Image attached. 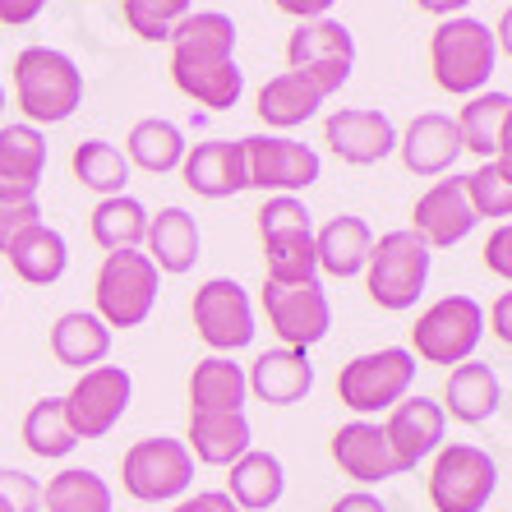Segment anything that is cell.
Masks as SVG:
<instances>
[{
    "label": "cell",
    "instance_id": "obj_1",
    "mask_svg": "<svg viewBox=\"0 0 512 512\" xmlns=\"http://www.w3.org/2000/svg\"><path fill=\"white\" fill-rule=\"evenodd\" d=\"M236 19L222 10H190L171 33V79L208 111H231L245 93L236 65Z\"/></svg>",
    "mask_w": 512,
    "mask_h": 512
},
{
    "label": "cell",
    "instance_id": "obj_2",
    "mask_svg": "<svg viewBox=\"0 0 512 512\" xmlns=\"http://www.w3.org/2000/svg\"><path fill=\"white\" fill-rule=\"evenodd\" d=\"M14 102L28 125H65L84 107V70L56 47H28L14 56Z\"/></svg>",
    "mask_w": 512,
    "mask_h": 512
},
{
    "label": "cell",
    "instance_id": "obj_3",
    "mask_svg": "<svg viewBox=\"0 0 512 512\" xmlns=\"http://www.w3.org/2000/svg\"><path fill=\"white\" fill-rule=\"evenodd\" d=\"M429 70L434 84L453 97H476L489 88V74L499 70V42L485 19L453 14L429 37Z\"/></svg>",
    "mask_w": 512,
    "mask_h": 512
},
{
    "label": "cell",
    "instance_id": "obj_4",
    "mask_svg": "<svg viewBox=\"0 0 512 512\" xmlns=\"http://www.w3.org/2000/svg\"><path fill=\"white\" fill-rule=\"evenodd\" d=\"M429 268H434V250L411 227H397L374 240L370 263H365L360 277H365V291H370V300L379 310L406 314L416 310V300L425 296Z\"/></svg>",
    "mask_w": 512,
    "mask_h": 512
},
{
    "label": "cell",
    "instance_id": "obj_5",
    "mask_svg": "<svg viewBox=\"0 0 512 512\" xmlns=\"http://www.w3.org/2000/svg\"><path fill=\"white\" fill-rule=\"evenodd\" d=\"M157 291H162V273L143 250L107 254L93 282V314L107 328H143L157 310Z\"/></svg>",
    "mask_w": 512,
    "mask_h": 512
},
{
    "label": "cell",
    "instance_id": "obj_6",
    "mask_svg": "<svg viewBox=\"0 0 512 512\" xmlns=\"http://www.w3.org/2000/svg\"><path fill=\"white\" fill-rule=\"evenodd\" d=\"M416 370L420 365L406 346H379V351H365V356L346 360L342 374H337V397H342V406H351L360 420L383 416V411H393L402 397H411Z\"/></svg>",
    "mask_w": 512,
    "mask_h": 512
},
{
    "label": "cell",
    "instance_id": "obj_7",
    "mask_svg": "<svg viewBox=\"0 0 512 512\" xmlns=\"http://www.w3.org/2000/svg\"><path fill=\"white\" fill-rule=\"evenodd\" d=\"M480 342H485V305L471 296H443L434 300L411 328V356L425 365H466L476 360Z\"/></svg>",
    "mask_w": 512,
    "mask_h": 512
},
{
    "label": "cell",
    "instance_id": "obj_8",
    "mask_svg": "<svg viewBox=\"0 0 512 512\" xmlns=\"http://www.w3.org/2000/svg\"><path fill=\"white\" fill-rule=\"evenodd\" d=\"M120 489L139 503H180L194 489L190 448L167 434L130 443L120 457Z\"/></svg>",
    "mask_w": 512,
    "mask_h": 512
},
{
    "label": "cell",
    "instance_id": "obj_9",
    "mask_svg": "<svg viewBox=\"0 0 512 512\" xmlns=\"http://www.w3.org/2000/svg\"><path fill=\"white\" fill-rule=\"evenodd\" d=\"M499 489V462L476 443H443L429 466L434 512H485Z\"/></svg>",
    "mask_w": 512,
    "mask_h": 512
},
{
    "label": "cell",
    "instance_id": "obj_10",
    "mask_svg": "<svg viewBox=\"0 0 512 512\" xmlns=\"http://www.w3.org/2000/svg\"><path fill=\"white\" fill-rule=\"evenodd\" d=\"M286 65L323 97H333L356 70V37L342 19H305L286 37Z\"/></svg>",
    "mask_w": 512,
    "mask_h": 512
},
{
    "label": "cell",
    "instance_id": "obj_11",
    "mask_svg": "<svg viewBox=\"0 0 512 512\" xmlns=\"http://www.w3.org/2000/svg\"><path fill=\"white\" fill-rule=\"evenodd\" d=\"M263 314L282 346L310 351L333 328V305L319 277L310 282H263Z\"/></svg>",
    "mask_w": 512,
    "mask_h": 512
},
{
    "label": "cell",
    "instance_id": "obj_12",
    "mask_svg": "<svg viewBox=\"0 0 512 512\" xmlns=\"http://www.w3.org/2000/svg\"><path fill=\"white\" fill-rule=\"evenodd\" d=\"M240 148H245V176L263 194H300L323 176V157L291 134H250L240 139Z\"/></svg>",
    "mask_w": 512,
    "mask_h": 512
},
{
    "label": "cell",
    "instance_id": "obj_13",
    "mask_svg": "<svg viewBox=\"0 0 512 512\" xmlns=\"http://www.w3.org/2000/svg\"><path fill=\"white\" fill-rule=\"evenodd\" d=\"M194 333L213 346V356H231V351H245L254 342V305L250 291L236 282V277H208V282L194 291Z\"/></svg>",
    "mask_w": 512,
    "mask_h": 512
},
{
    "label": "cell",
    "instance_id": "obj_14",
    "mask_svg": "<svg viewBox=\"0 0 512 512\" xmlns=\"http://www.w3.org/2000/svg\"><path fill=\"white\" fill-rule=\"evenodd\" d=\"M134 402V379L120 365H93L79 374L70 393H65V416H70L79 443L88 439H107L111 429L125 420Z\"/></svg>",
    "mask_w": 512,
    "mask_h": 512
},
{
    "label": "cell",
    "instance_id": "obj_15",
    "mask_svg": "<svg viewBox=\"0 0 512 512\" xmlns=\"http://www.w3.org/2000/svg\"><path fill=\"white\" fill-rule=\"evenodd\" d=\"M323 143L346 167H374L397 153V125L379 107H337L323 120Z\"/></svg>",
    "mask_w": 512,
    "mask_h": 512
},
{
    "label": "cell",
    "instance_id": "obj_16",
    "mask_svg": "<svg viewBox=\"0 0 512 512\" xmlns=\"http://www.w3.org/2000/svg\"><path fill=\"white\" fill-rule=\"evenodd\" d=\"M476 227H480V217L471 208V199H466V176L434 180L416 199V208H411V231L425 240L429 250H453Z\"/></svg>",
    "mask_w": 512,
    "mask_h": 512
},
{
    "label": "cell",
    "instance_id": "obj_17",
    "mask_svg": "<svg viewBox=\"0 0 512 512\" xmlns=\"http://www.w3.org/2000/svg\"><path fill=\"white\" fill-rule=\"evenodd\" d=\"M443 434H448V416L434 397H402V402L388 411L383 420V439L393 448V462L397 471H416L420 462L443 448Z\"/></svg>",
    "mask_w": 512,
    "mask_h": 512
},
{
    "label": "cell",
    "instance_id": "obj_18",
    "mask_svg": "<svg viewBox=\"0 0 512 512\" xmlns=\"http://www.w3.org/2000/svg\"><path fill=\"white\" fill-rule=\"evenodd\" d=\"M180 180H185L199 199H231V194L250 190L240 139H203V143H194V148H185Z\"/></svg>",
    "mask_w": 512,
    "mask_h": 512
},
{
    "label": "cell",
    "instance_id": "obj_19",
    "mask_svg": "<svg viewBox=\"0 0 512 512\" xmlns=\"http://www.w3.org/2000/svg\"><path fill=\"white\" fill-rule=\"evenodd\" d=\"M397 153L411 176H448L462 157V134L457 120L443 111H420L402 134H397Z\"/></svg>",
    "mask_w": 512,
    "mask_h": 512
},
{
    "label": "cell",
    "instance_id": "obj_20",
    "mask_svg": "<svg viewBox=\"0 0 512 512\" xmlns=\"http://www.w3.org/2000/svg\"><path fill=\"white\" fill-rule=\"evenodd\" d=\"M47 176V134L19 120L0 125V199H37Z\"/></svg>",
    "mask_w": 512,
    "mask_h": 512
},
{
    "label": "cell",
    "instance_id": "obj_21",
    "mask_svg": "<svg viewBox=\"0 0 512 512\" xmlns=\"http://www.w3.org/2000/svg\"><path fill=\"white\" fill-rule=\"evenodd\" d=\"M199 250H203V231L194 222L190 208H180V203H167V208H157L148 213V236H143V254L157 263V273H190L194 263H199Z\"/></svg>",
    "mask_w": 512,
    "mask_h": 512
},
{
    "label": "cell",
    "instance_id": "obj_22",
    "mask_svg": "<svg viewBox=\"0 0 512 512\" xmlns=\"http://www.w3.org/2000/svg\"><path fill=\"white\" fill-rule=\"evenodd\" d=\"M245 383H250V393L263 406H296L314 388V360H310V351L277 346V351H263L250 370H245Z\"/></svg>",
    "mask_w": 512,
    "mask_h": 512
},
{
    "label": "cell",
    "instance_id": "obj_23",
    "mask_svg": "<svg viewBox=\"0 0 512 512\" xmlns=\"http://www.w3.org/2000/svg\"><path fill=\"white\" fill-rule=\"evenodd\" d=\"M333 462L342 466V476L360 480V485H383V480L402 476L393 462V448L383 439L379 420H351L333 434Z\"/></svg>",
    "mask_w": 512,
    "mask_h": 512
},
{
    "label": "cell",
    "instance_id": "obj_24",
    "mask_svg": "<svg viewBox=\"0 0 512 512\" xmlns=\"http://www.w3.org/2000/svg\"><path fill=\"white\" fill-rule=\"evenodd\" d=\"M194 462L231 466L254 448V429L245 411H190V439H185Z\"/></svg>",
    "mask_w": 512,
    "mask_h": 512
},
{
    "label": "cell",
    "instance_id": "obj_25",
    "mask_svg": "<svg viewBox=\"0 0 512 512\" xmlns=\"http://www.w3.org/2000/svg\"><path fill=\"white\" fill-rule=\"evenodd\" d=\"M370 250H374V231L365 217L356 213H337L333 222H323L314 231V259H319V273L328 277H360L365 263H370Z\"/></svg>",
    "mask_w": 512,
    "mask_h": 512
},
{
    "label": "cell",
    "instance_id": "obj_26",
    "mask_svg": "<svg viewBox=\"0 0 512 512\" xmlns=\"http://www.w3.org/2000/svg\"><path fill=\"white\" fill-rule=\"evenodd\" d=\"M439 406H443V416L462 420V425H485L489 416H499L503 383L485 360H466V365H457V370L448 374Z\"/></svg>",
    "mask_w": 512,
    "mask_h": 512
},
{
    "label": "cell",
    "instance_id": "obj_27",
    "mask_svg": "<svg viewBox=\"0 0 512 512\" xmlns=\"http://www.w3.org/2000/svg\"><path fill=\"white\" fill-rule=\"evenodd\" d=\"M5 259H10V268L19 273V282L56 286L60 277H65V268H70V245H65V236H60L56 227L33 222V227H24L5 245Z\"/></svg>",
    "mask_w": 512,
    "mask_h": 512
},
{
    "label": "cell",
    "instance_id": "obj_28",
    "mask_svg": "<svg viewBox=\"0 0 512 512\" xmlns=\"http://www.w3.org/2000/svg\"><path fill=\"white\" fill-rule=\"evenodd\" d=\"M227 494L240 512H268L282 503L286 494V466L277 453H263V448H250L240 462L227 466Z\"/></svg>",
    "mask_w": 512,
    "mask_h": 512
},
{
    "label": "cell",
    "instance_id": "obj_29",
    "mask_svg": "<svg viewBox=\"0 0 512 512\" xmlns=\"http://www.w3.org/2000/svg\"><path fill=\"white\" fill-rule=\"evenodd\" d=\"M51 356L70 370H93V365H107L111 356V328L97 319L93 310H70L51 323Z\"/></svg>",
    "mask_w": 512,
    "mask_h": 512
},
{
    "label": "cell",
    "instance_id": "obj_30",
    "mask_svg": "<svg viewBox=\"0 0 512 512\" xmlns=\"http://www.w3.org/2000/svg\"><path fill=\"white\" fill-rule=\"evenodd\" d=\"M323 102H328V97H323L319 88L286 70V74H273V79L259 88V107L254 111H259V120L268 130H296V125L319 116Z\"/></svg>",
    "mask_w": 512,
    "mask_h": 512
},
{
    "label": "cell",
    "instance_id": "obj_31",
    "mask_svg": "<svg viewBox=\"0 0 512 512\" xmlns=\"http://www.w3.org/2000/svg\"><path fill=\"white\" fill-rule=\"evenodd\" d=\"M185 130H180L176 120L167 116H148L139 120L130 130V139H125V157H130V167L148 171V176H171V171H180V162H185Z\"/></svg>",
    "mask_w": 512,
    "mask_h": 512
},
{
    "label": "cell",
    "instance_id": "obj_32",
    "mask_svg": "<svg viewBox=\"0 0 512 512\" xmlns=\"http://www.w3.org/2000/svg\"><path fill=\"white\" fill-rule=\"evenodd\" d=\"M250 383L231 356H203L190 374V411H245Z\"/></svg>",
    "mask_w": 512,
    "mask_h": 512
},
{
    "label": "cell",
    "instance_id": "obj_33",
    "mask_svg": "<svg viewBox=\"0 0 512 512\" xmlns=\"http://www.w3.org/2000/svg\"><path fill=\"white\" fill-rule=\"evenodd\" d=\"M512 111V93H499V88H485V93L466 97V107L457 111V134H462V153H476L480 162L494 157L499 148V130Z\"/></svg>",
    "mask_w": 512,
    "mask_h": 512
},
{
    "label": "cell",
    "instance_id": "obj_34",
    "mask_svg": "<svg viewBox=\"0 0 512 512\" xmlns=\"http://www.w3.org/2000/svg\"><path fill=\"white\" fill-rule=\"evenodd\" d=\"M70 167H74V180H79L84 190L102 194V199H116V194H125V185H130V157L107 139L74 143Z\"/></svg>",
    "mask_w": 512,
    "mask_h": 512
},
{
    "label": "cell",
    "instance_id": "obj_35",
    "mask_svg": "<svg viewBox=\"0 0 512 512\" xmlns=\"http://www.w3.org/2000/svg\"><path fill=\"white\" fill-rule=\"evenodd\" d=\"M88 227H93V240L107 254L143 250V236H148V208H143L134 194H116V199L97 203Z\"/></svg>",
    "mask_w": 512,
    "mask_h": 512
},
{
    "label": "cell",
    "instance_id": "obj_36",
    "mask_svg": "<svg viewBox=\"0 0 512 512\" xmlns=\"http://www.w3.org/2000/svg\"><path fill=\"white\" fill-rule=\"evenodd\" d=\"M42 508L47 512H111L116 508V494L88 466H65L42 489Z\"/></svg>",
    "mask_w": 512,
    "mask_h": 512
},
{
    "label": "cell",
    "instance_id": "obj_37",
    "mask_svg": "<svg viewBox=\"0 0 512 512\" xmlns=\"http://www.w3.org/2000/svg\"><path fill=\"white\" fill-rule=\"evenodd\" d=\"M24 448L42 462H60L79 448V434H74L70 416H65V397H42V402L28 406L24 416Z\"/></svg>",
    "mask_w": 512,
    "mask_h": 512
},
{
    "label": "cell",
    "instance_id": "obj_38",
    "mask_svg": "<svg viewBox=\"0 0 512 512\" xmlns=\"http://www.w3.org/2000/svg\"><path fill=\"white\" fill-rule=\"evenodd\" d=\"M310 277H319L314 231H291V236L263 240V282H310Z\"/></svg>",
    "mask_w": 512,
    "mask_h": 512
},
{
    "label": "cell",
    "instance_id": "obj_39",
    "mask_svg": "<svg viewBox=\"0 0 512 512\" xmlns=\"http://www.w3.org/2000/svg\"><path fill=\"white\" fill-rule=\"evenodd\" d=\"M125 10V24H130L134 37L143 42H171L176 24L194 10V0H120Z\"/></svg>",
    "mask_w": 512,
    "mask_h": 512
},
{
    "label": "cell",
    "instance_id": "obj_40",
    "mask_svg": "<svg viewBox=\"0 0 512 512\" xmlns=\"http://www.w3.org/2000/svg\"><path fill=\"white\" fill-rule=\"evenodd\" d=\"M466 199H471L476 217H512V180L494 162H480L466 176Z\"/></svg>",
    "mask_w": 512,
    "mask_h": 512
},
{
    "label": "cell",
    "instance_id": "obj_41",
    "mask_svg": "<svg viewBox=\"0 0 512 512\" xmlns=\"http://www.w3.org/2000/svg\"><path fill=\"white\" fill-rule=\"evenodd\" d=\"M291 231H314V213L300 194H268V203L259 208V240L291 236Z\"/></svg>",
    "mask_w": 512,
    "mask_h": 512
},
{
    "label": "cell",
    "instance_id": "obj_42",
    "mask_svg": "<svg viewBox=\"0 0 512 512\" xmlns=\"http://www.w3.org/2000/svg\"><path fill=\"white\" fill-rule=\"evenodd\" d=\"M0 512H42V485L19 466H0Z\"/></svg>",
    "mask_w": 512,
    "mask_h": 512
},
{
    "label": "cell",
    "instance_id": "obj_43",
    "mask_svg": "<svg viewBox=\"0 0 512 512\" xmlns=\"http://www.w3.org/2000/svg\"><path fill=\"white\" fill-rule=\"evenodd\" d=\"M33 222H42L37 199H0V254H5V245H10L19 231L33 227Z\"/></svg>",
    "mask_w": 512,
    "mask_h": 512
},
{
    "label": "cell",
    "instance_id": "obj_44",
    "mask_svg": "<svg viewBox=\"0 0 512 512\" xmlns=\"http://www.w3.org/2000/svg\"><path fill=\"white\" fill-rule=\"evenodd\" d=\"M485 268L494 277H503V282H512V222H503V227L489 231V240H485Z\"/></svg>",
    "mask_w": 512,
    "mask_h": 512
},
{
    "label": "cell",
    "instance_id": "obj_45",
    "mask_svg": "<svg viewBox=\"0 0 512 512\" xmlns=\"http://www.w3.org/2000/svg\"><path fill=\"white\" fill-rule=\"evenodd\" d=\"M171 512H240V508L231 503L227 489H199V494H185Z\"/></svg>",
    "mask_w": 512,
    "mask_h": 512
},
{
    "label": "cell",
    "instance_id": "obj_46",
    "mask_svg": "<svg viewBox=\"0 0 512 512\" xmlns=\"http://www.w3.org/2000/svg\"><path fill=\"white\" fill-rule=\"evenodd\" d=\"M42 10H47V0H0V24L24 28V24H33Z\"/></svg>",
    "mask_w": 512,
    "mask_h": 512
},
{
    "label": "cell",
    "instance_id": "obj_47",
    "mask_svg": "<svg viewBox=\"0 0 512 512\" xmlns=\"http://www.w3.org/2000/svg\"><path fill=\"white\" fill-rule=\"evenodd\" d=\"M485 323H489V333L499 337L503 346H512V291H503V296L494 300V305H489Z\"/></svg>",
    "mask_w": 512,
    "mask_h": 512
},
{
    "label": "cell",
    "instance_id": "obj_48",
    "mask_svg": "<svg viewBox=\"0 0 512 512\" xmlns=\"http://www.w3.org/2000/svg\"><path fill=\"white\" fill-rule=\"evenodd\" d=\"M273 5L282 14H291V19L305 24V19H328V10H333L337 0H273Z\"/></svg>",
    "mask_w": 512,
    "mask_h": 512
},
{
    "label": "cell",
    "instance_id": "obj_49",
    "mask_svg": "<svg viewBox=\"0 0 512 512\" xmlns=\"http://www.w3.org/2000/svg\"><path fill=\"white\" fill-rule=\"evenodd\" d=\"M328 512H388V503L379 494H370V489H356V494H342Z\"/></svg>",
    "mask_w": 512,
    "mask_h": 512
},
{
    "label": "cell",
    "instance_id": "obj_50",
    "mask_svg": "<svg viewBox=\"0 0 512 512\" xmlns=\"http://www.w3.org/2000/svg\"><path fill=\"white\" fill-rule=\"evenodd\" d=\"M494 167L503 171V176L512 180V111H508V120H503V130H499V148H494V157H489Z\"/></svg>",
    "mask_w": 512,
    "mask_h": 512
},
{
    "label": "cell",
    "instance_id": "obj_51",
    "mask_svg": "<svg viewBox=\"0 0 512 512\" xmlns=\"http://www.w3.org/2000/svg\"><path fill=\"white\" fill-rule=\"evenodd\" d=\"M425 14H439V19H453V14H462L471 0H416Z\"/></svg>",
    "mask_w": 512,
    "mask_h": 512
},
{
    "label": "cell",
    "instance_id": "obj_52",
    "mask_svg": "<svg viewBox=\"0 0 512 512\" xmlns=\"http://www.w3.org/2000/svg\"><path fill=\"white\" fill-rule=\"evenodd\" d=\"M494 42H499V51H508V56H512V5L503 10L499 24H494Z\"/></svg>",
    "mask_w": 512,
    "mask_h": 512
},
{
    "label": "cell",
    "instance_id": "obj_53",
    "mask_svg": "<svg viewBox=\"0 0 512 512\" xmlns=\"http://www.w3.org/2000/svg\"><path fill=\"white\" fill-rule=\"evenodd\" d=\"M0 116H5V88H0Z\"/></svg>",
    "mask_w": 512,
    "mask_h": 512
}]
</instances>
